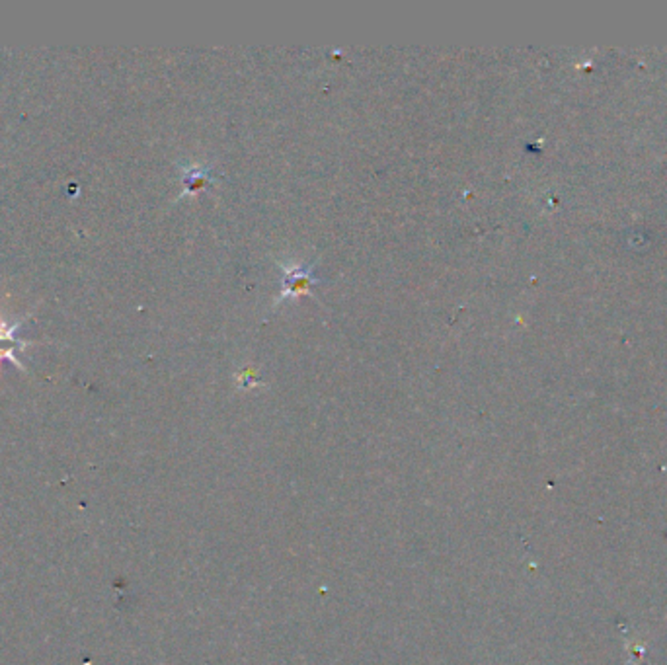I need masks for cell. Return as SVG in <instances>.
I'll return each instance as SVG.
<instances>
[{
    "label": "cell",
    "mask_w": 667,
    "mask_h": 665,
    "mask_svg": "<svg viewBox=\"0 0 667 665\" xmlns=\"http://www.w3.org/2000/svg\"><path fill=\"white\" fill-rule=\"evenodd\" d=\"M313 283L314 279L313 275H311V271L303 270V268L293 270L291 273H287V278H285V297L301 295V293H304Z\"/></svg>",
    "instance_id": "6da1fadb"
}]
</instances>
